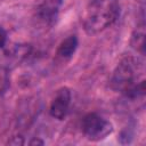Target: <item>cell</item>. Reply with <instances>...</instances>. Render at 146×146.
<instances>
[{
	"instance_id": "obj_1",
	"label": "cell",
	"mask_w": 146,
	"mask_h": 146,
	"mask_svg": "<svg viewBox=\"0 0 146 146\" xmlns=\"http://www.w3.org/2000/svg\"><path fill=\"white\" fill-rule=\"evenodd\" d=\"M144 63L138 57L127 56L122 58L113 71L111 88L121 92L125 98L136 100L145 96Z\"/></svg>"
},
{
	"instance_id": "obj_2",
	"label": "cell",
	"mask_w": 146,
	"mask_h": 146,
	"mask_svg": "<svg viewBox=\"0 0 146 146\" xmlns=\"http://www.w3.org/2000/svg\"><path fill=\"white\" fill-rule=\"evenodd\" d=\"M119 0H96L87 9L83 18V29L90 34H97L112 26L120 17Z\"/></svg>"
},
{
	"instance_id": "obj_3",
	"label": "cell",
	"mask_w": 146,
	"mask_h": 146,
	"mask_svg": "<svg viewBox=\"0 0 146 146\" xmlns=\"http://www.w3.org/2000/svg\"><path fill=\"white\" fill-rule=\"evenodd\" d=\"M112 131V123L95 112L86 114L82 119V132L91 141L103 140Z\"/></svg>"
},
{
	"instance_id": "obj_4",
	"label": "cell",
	"mask_w": 146,
	"mask_h": 146,
	"mask_svg": "<svg viewBox=\"0 0 146 146\" xmlns=\"http://www.w3.org/2000/svg\"><path fill=\"white\" fill-rule=\"evenodd\" d=\"M71 90L67 87L59 88L54 98L51 99L50 106H49V113L54 119L57 120H64L68 113V108L71 105Z\"/></svg>"
},
{
	"instance_id": "obj_5",
	"label": "cell",
	"mask_w": 146,
	"mask_h": 146,
	"mask_svg": "<svg viewBox=\"0 0 146 146\" xmlns=\"http://www.w3.org/2000/svg\"><path fill=\"white\" fill-rule=\"evenodd\" d=\"M62 5L63 0H42L36 8V17L46 25H54Z\"/></svg>"
},
{
	"instance_id": "obj_6",
	"label": "cell",
	"mask_w": 146,
	"mask_h": 146,
	"mask_svg": "<svg viewBox=\"0 0 146 146\" xmlns=\"http://www.w3.org/2000/svg\"><path fill=\"white\" fill-rule=\"evenodd\" d=\"M78 44H79V41H78L76 35H68L59 43L57 51H56L57 57L63 60L70 59L74 55V52L78 48Z\"/></svg>"
},
{
	"instance_id": "obj_7",
	"label": "cell",
	"mask_w": 146,
	"mask_h": 146,
	"mask_svg": "<svg viewBox=\"0 0 146 146\" xmlns=\"http://www.w3.org/2000/svg\"><path fill=\"white\" fill-rule=\"evenodd\" d=\"M131 46L141 55L145 54V33L144 31H135L131 36Z\"/></svg>"
},
{
	"instance_id": "obj_8",
	"label": "cell",
	"mask_w": 146,
	"mask_h": 146,
	"mask_svg": "<svg viewBox=\"0 0 146 146\" xmlns=\"http://www.w3.org/2000/svg\"><path fill=\"white\" fill-rule=\"evenodd\" d=\"M6 43H7V33L2 27H0V49L3 48Z\"/></svg>"
},
{
	"instance_id": "obj_9",
	"label": "cell",
	"mask_w": 146,
	"mask_h": 146,
	"mask_svg": "<svg viewBox=\"0 0 146 146\" xmlns=\"http://www.w3.org/2000/svg\"><path fill=\"white\" fill-rule=\"evenodd\" d=\"M43 140H40L39 138H33L31 141H30V145H43Z\"/></svg>"
}]
</instances>
